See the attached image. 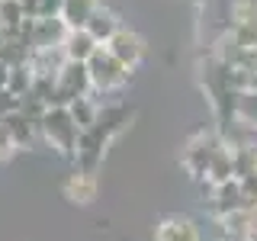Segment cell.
I'll list each match as a JSON object with an SVG mask.
<instances>
[{"instance_id":"cell-1","label":"cell","mask_w":257,"mask_h":241,"mask_svg":"<svg viewBox=\"0 0 257 241\" xmlns=\"http://www.w3.org/2000/svg\"><path fill=\"white\" fill-rule=\"evenodd\" d=\"M39 135H42L58 155L74 158L80 129H77V123H74V116H71L68 106H48L45 116H42V123H39Z\"/></svg>"},{"instance_id":"cell-2","label":"cell","mask_w":257,"mask_h":241,"mask_svg":"<svg viewBox=\"0 0 257 241\" xmlns=\"http://www.w3.org/2000/svg\"><path fill=\"white\" fill-rule=\"evenodd\" d=\"M93 84L87 74L84 61H61V68L55 71V103L52 106H71L77 96H90Z\"/></svg>"},{"instance_id":"cell-3","label":"cell","mask_w":257,"mask_h":241,"mask_svg":"<svg viewBox=\"0 0 257 241\" xmlns=\"http://www.w3.org/2000/svg\"><path fill=\"white\" fill-rule=\"evenodd\" d=\"M219 148H222V139H219L215 132H196L187 145H183V151H180L183 171H187L193 180H203Z\"/></svg>"},{"instance_id":"cell-4","label":"cell","mask_w":257,"mask_h":241,"mask_svg":"<svg viewBox=\"0 0 257 241\" xmlns=\"http://www.w3.org/2000/svg\"><path fill=\"white\" fill-rule=\"evenodd\" d=\"M87 74H90V84L93 90H119V87L128 80V74L132 71L125 68V64H119L112 55L106 52V45H100L96 52L87 58Z\"/></svg>"},{"instance_id":"cell-5","label":"cell","mask_w":257,"mask_h":241,"mask_svg":"<svg viewBox=\"0 0 257 241\" xmlns=\"http://www.w3.org/2000/svg\"><path fill=\"white\" fill-rule=\"evenodd\" d=\"M23 32L29 36L32 52H48V48H61L68 26H64V20H26Z\"/></svg>"},{"instance_id":"cell-6","label":"cell","mask_w":257,"mask_h":241,"mask_svg":"<svg viewBox=\"0 0 257 241\" xmlns=\"http://www.w3.org/2000/svg\"><path fill=\"white\" fill-rule=\"evenodd\" d=\"M106 52L116 58L119 64H125L128 71L132 68H139L142 64V58H145V39L139 36V32H132V29H119L116 36L106 42Z\"/></svg>"},{"instance_id":"cell-7","label":"cell","mask_w":257,"mask_h":241,"mask_svg":"<svg viewBox=\"0 0 257 241\" xmlns=\"http://www.w3.org/2000/svg\"><path fill=\"white\" fill-rule=\"evenodd\" d=\"M132 116H135L132 106H125V103H109V106H100V116H96V123L90 129L100 132L106 142H112L128 123H132Z\"/></svg>"},{"instance_id":"cell-8","label":"cell","mask_w":257,"mask_h":241,"mask_svg":"<svg viewBox=\"0 0 257 241\" xmlns=\"http://www.w3.org/2000/svg\"><path fill=\"white\" fill-rule=\"evenodd\" d=\"M155 241H199V228L190 215H164L155 228Z\"/></svg>"},{"instance_id":"cell-9","label":"cell","mask_w":257,"mask_h":241,"mask_svg":"<svg viewBox=\"0 0 257 241\" xmlns=\"http://www.w3.org/2000/svg\"><path fill=\"white\" fill-rule=\"evenodd\" d=\"M209 209H212L219 219H225V215L231 212H241L244 209V199H241V183L231 177V180L219 183V187H212V203H209Z\"/></svg>"},{"instance_id":"cell-10","label":"cell","mask_w":257,"mask_h":241,"mask_svg":"<svg viewBox=\"0 0 257 241\" xmlns=\"http://www.w3.org/2000/svg\"><path fill=\"white\" fill-rule=\"evenodd\" d=\"M64 196L71 199V203L77 206H87L96 199V190H100V180H96V174H84L74 167V174H68V180H64Z\"/></svg>"},{"instance_id":"cell-11","label":"cell","mask_w":257,"mask_h":241,"mask_svg":"<svg viewBox=\"0 0 257 241\" xmlns=\"http://www.w3.org/2000/svg\"><path fill=\"white\" fill-rule=\"evenodd\" d=\"M96 48H100V42H96L87 29H68V36H64V42H61L64 58L68 61H84V64Z\"/></svg>"},{"instance_id":"cell-12","label":"cell","mask_w":257,"mask_h":241,"mask_svg":"<svg viewBox=\"0 0 257 241\" xmlns=\"http://www.w3.org/2000/svg\"><path fill=\"white\" fill-rule=\"evenodd\" d=\"M84 29L90 32V36H93L100 45H106V42H109V39L116 36V32L122 29V26H119V16L112 13V10H106V7H96L93 16L87 20V26H84Z\"/></svg>"},{"instance_id":"cell-13","label":"cell","mask_w":257,"mask_h":241,"mask_svg":"<svg viewBox=\"0 0 257 241\" xmlns=\"http://www.w3.org/2000/svg\"><path fill=\"white\" fill-rule=\"evenodd\" d=\"M0 123L7 126V132H10V139H13L16 148H29V145L36 142V135H39V126H36V123H29V119L23 116L20 109L10 112L7 119H0Z\"/></svg>"},{"instance_id":"cell-14","label":"cell","mask_w":257,"mask_h":241,"mask_svg":"<svg viewBox=\"0 0 257 241\" xmlns=\"http://www.w3.org/2000/svg\"><path fill=\"white\" fill-rule=\"evenodd\" d=\"M231 151H235V148H228L225 142H222V148L215 151L212 164H209V171H206V180L212 183V187H219V183H225V180L235 177V158H231Z\"/></svg>"},{"instance_id":"cell-15","label":"cell","mask_w":257,"mask_h":241,"mask_svg":"<svg viewBox=\"0 0 257 241\" xmlns=\"http://www.w3.org/2000/svg\"><path fill=\"white\" fill-rule=\"evenodd\" d=\"M96 7H100L96 0H64V10H61L64 26H68V29H84Z\"/></svg>"},{"instance_id":"cell-16","label":"cell","mask_w":257,"mask_h":241,"mask_svg":"<svg viewBox=\"0 0 257 241\" xmlns=\"http://www.w3.org/2000/svg\"><path fill=\"white\" fill-rule=\"evenodd\" d=\"M231 158H235V180H244V177L257 174V148L254 145H238L231 151Z\"/></svg>"},{"instance_id":"cell-17","label":"cell","mask_w":257,"mask_h":241,"mask_svg":"<svg viewBox=\"0 0 257 241\" xmlns=\"http://www.w3.org/2000/svg\"><path fill=\"white\" fill-rule=\"evenodd\" d=\"M68 109H71V116H74V123H77L80 132H84V129H90L96 123V116H100V106H96L90 96H77Z\"/></svg>"},{"instance_id":"cell-18","label":"cell","mask_w":257,"mask_h":241,"mask_svg":"<svg viewBox=\"0 0 257 241\" xmlns=\"http://www.w3.org/2000/svg\"><path fill=\"white\" fill-rule=\"evenodd\" d=\"M32 80H36V71L32 64H20V68H10V80H7V90L13 96H26L32 90Z\"/></svg>"},{"instance_id":"cell-19","label":"cell","mask_w":257,"mask_h":241,"mask_svg":"<svg viewBox=\"0 0 257 241\" xmlns=\"http://www.w3.org/2000/svg\"><path fill=\"white\" fill-rule=\"evenodd\" d=\"M26 23L20 0H0V32L4 29H20Z\"/></svg>"},{"instance_id":"cell-20","label":"cell","mask_w":257,"mask_h":241,"mask_svg":"<svg viewBox=\"0 0 257 241\" xmlns=\"http://www.w3.org/2000/svg\"><path fill=\"white\" fill-rule=\"evenodd\" d=\"M241 183V199H244V209H257V174L244 177Z\"/></svg>"},{"instance_id":"cell-21","label":"cell","mask_w":257,"mask_h":241,"mask_svg":"<svg viewBox=\"0 0 257 241\" xmlns=\"http://www.w3.org/2000/svg\"><path fill=\"white\" fill-rule=\"evenodd\" d=\"M16 109H20V96H13L10 90H0V119H7Z\"/></svg>"},{"instance_id":"cell-22","label":"cell","mask_w":257,"mask_h":241,"mask_svg":"<svg viewBox=\"0 0 257 241\" xmlns=\"http://www.w3.org/2000/svg\"><path fill=\"white\" fill-rule=\"evenodd\" d=\"M64 0H42V16L39 20H61Z\"/></svg>"},{"instance_id":"cell-23","label":"cell","mask_w":257,"mask_h":241,"mask_svg":"<svg viewBox=\"0 0 257 241\" xmlns=\"http://www.w3.org/2000/svg\"><path fill=\"white\" fill-rule=\"evenodd\" d=\"M16 151V145H13V139H10V132H7V126L0 123V161H7Z\"/></svg>"},{"instance_id":"cell-24","label":"cell","mask_w":257,"mask_h":241,"mask_svg":"<svg viewBox=\"0 0 257 241\" xmlns=\"http://www.w3.org/2000/svg\"><path fill=\"white\" fill-rule=\"evenodd\" d=\"M20 7H23L26 20H39L42 16V0H20Z\"/></svg>"},{"instance_id":"cell-25","label":"cell","mask_w":257,"mask_h":241,"mask_svg":"<svg viewBox=\"0 0 257 241\" xmlns=\"http://www.w3.org/2000/svg\"><path fill=\"white\" fill-rule=\"evenodd\" d=\"M7 80H10V68L0 61V90H7Z\"/></svg>"}]
</instances>
